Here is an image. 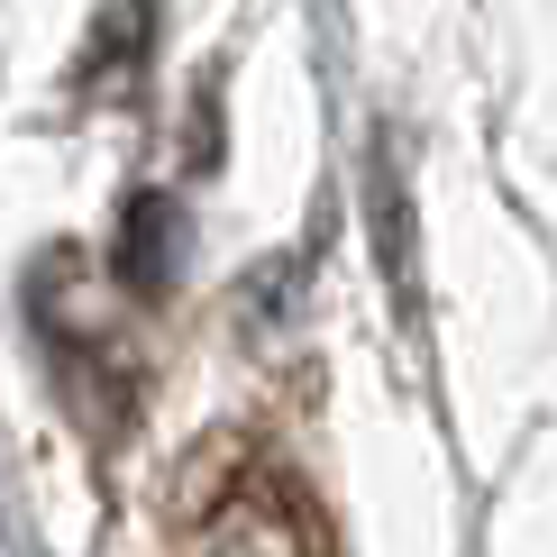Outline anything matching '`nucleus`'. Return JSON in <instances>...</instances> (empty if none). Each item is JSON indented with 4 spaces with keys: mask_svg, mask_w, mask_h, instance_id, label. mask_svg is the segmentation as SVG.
<instances>
[{
    "mask_svg": "<svg viewBox=\"0 0 557 557\" xmlns=\"http://www.w3.org/2000/svg\"><path fill=\"white\" fill-rule=\"evenodd\" d=\"M193 557H330L320 540L311 503H301V484L284 475H257V484H228L211 503V521H201V548Z\"/></svg>",
    "mask_w": 557,
    "mask_h": 557,
    "instance_id": "obj_1",
    "label": "nucleus"
},
{
    "mask_svg": "<svg viewBox=\"0 0 557 557\" xmlns=\"http://www.w3.org/2000/svg\"><path fill=\"white\" fill-rule=\"evenodd\" d=\"M366 228H375V257L393 274V293L411 301L421 247H411V174H403V137H393V128L366 137Z\"/></svg>",
    "mask_w": 557,
    "mask_h": 557,
    "instance_id": "obj_2",
    "label": "nucleus"
},
{
    "mask_svg": "<svg viewBox=\"0 0 557 557\" xmlns=\"http://www.w3.org/2000/svg\"><path fill=\"white\" fill-rule=\"evenodd\" d=\"M174 274H183L174 193H128V211H120V284L128 293H174Z\"/></svg>",
    "mask_w": 557,
    "mask_h": 557,
    "instance_id": "obj_3",
    "label": "nucleus"
}]
</instances>
